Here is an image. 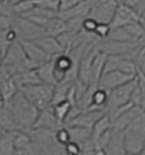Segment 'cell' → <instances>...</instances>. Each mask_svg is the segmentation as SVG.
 <instances>
[{
  "mask_svg": "<svg viewBox=\"0 0 145 155\" xmlns=\"http://www.w3.org/2000/svg\"><path fill=\"white\" fill-rule=\"evenodd\" d=\"M1 105H7L11 108L20 131H25V132H28L29 130H31L35 127L40 113L38 108L23 95L21 91L12 100Z\"/></svg>",
  "mask_w": 145,
  "mask_h": 155,
  "instance_id": "1",
  "label": "cell"
},
{
  "mask_svg": "<svg viewBox=\"0 0 145 155\" xmlns=\"http://www.w3.org/2000/svg\"><path fill=\"white\" fill-rule=\"evenodd\" d=\"M124 147L129 154H140L145 146V110L137 115L123 131Z\"/></svg>",
  "mask_w": 145,
  "mask_h": 155,
  "instance_id": "2",
  "label": "cell"
},
{
  "mask_svg": "<svg viewBox=\"0 0 145 155\" xmlns=\"http://www.w3.org/2000/svg\"><path fill=\"white\" fill-rule=\"evenodd\" d=\"M54 87L53 85L46 83L36 84V85H29L23 86L20 91L27 99L35 105L39 110H44L52 106L53 95H54Z\"/></svg>",
  "mask_w": 145,
  "mask_h": 155,
  "instance_id": "3",
  "label": "cell"
},
{
  "mask_svg": "<svg viewBox=\"0 0 145 155\" xmlns=\"http://www.w3.org/2000/svg\"><path fill=\"white\" fill-rule=\"evenodd\" d=\"M140 43L135 41H115V40H99L97 39L95 47L98 52L106 53L107 55H134L140 48Z\"/></svg>",
  "mask_w": 145,
  "mask_h": 155,
  "instance_id": "4",
  "label": "cell"
},
{
  "mask_svg": "<svg viewBox=\"0 0 145 155\" xmlns=\"http://www.w3.org/2000/svg\"><path fill=\"white\" fill-rule=\"evenodd\" d=\"M138 79L137 76L129 83L124 84L122 86L113 90L110 93V100L107 106V114H112L113 111L121 108L123 106H127L131 104V95L134 93L135 89L137 86Z\"/></svg>",
  "mask_w": 145,
  "mask_h": 155,
  "instance_id": "5",
  "label": "cell"
},
{
  "mask_svg": "<svg viewBox=\"0 0 145 155\" xmlns=\"http://www.w3.org/2000/svg\"><path fill=\"white\" fill-rule=\"evenodd\" d=\"M13 28L19 35L20 40H37L45 36L44 28L37 25L24 16H15L13 18Z\"/></svg>",
  "mask_w": 145,
  "mask_h": 155,
  "instance_id": "6",
  "label": "cell"
},
{
  "mask_svg": "<svg viewBox=\"0 0 145 155\" xmlns=\"http://www.w3.org/2000/svg\"><path fill=\"white\" fill-rule=\"evenodd\" d=\"M119 4L120 2L117 0H95L90 13V17L97 20L99 23L111 24Z\"/></svg>",
  "mask_w": 145,
  "mask_h": 155,
  "instance_id": "7",
  "label": "cell"
},
{
  "mask_svg": "<svg viewBox=\"0 0 145 155\" xmlns=\"http://www.w3.org/2000/svg\"><path fill=\"white\" fill-rule=\"evenodd\" d=\"M112 70H120L131 76H137L138 67L133 55H108L104 74Z\"/></svg>",
  "mask_w": 145,
  "mask_h": 155,
  "instance_id": "8",
  "label": "cell"
},
{
  "mask_svg": "<svg viewBox=\"0 0 145 155\" xmlns=\"http://www.w3.org/2000/svg\"><path fill=\"white\" fill-rule=\"evenodd\" d=\"M20 92L14 76L4 64L0 66V100L1 104L12 100Z\"/></svg>",
  "mask_w": 145,
  "mask_h": 155,
  "instance_id": "9",
  "label": "cell"
},
{
  "mask_svg": "<svg viewBox=\"0 0 145 155\" xmlns=\"http://www.w3.org/2000/svg\"><path fill=\"white\" fill-rule=\"evenodd\" d=\"M137 22H140V15L136 12V9L129 7L123 2H120L115 12V15L112 20L111 27L112 29L122 28Z\"/></svg>",
  "mask_w": 145,
  "mask_h": 155,
  "instance_id": "10",
  "label": "cell"
},
{
  "mask_svg": "<svg viewBox=\"0 0 145 155\" xmlns=\"http://www.w3.org/2000/svg\"><path fill=\"white\" fill-rule=\"evenodd\" d=\"M136 76H131L126 72L120 70H112V71L105 72L99 82V87L104 89L108 93H111L113 90L122 86L124 84L131 82Z\"/></svg>",
  "mask_w": 145,
  "mask_h": 155,
  "instance_id": "11",
  "label": "cell"
},
{
  "mask_svg": "<svg viewBox=\"0 0 145 155\" xmlns=\"http://www.w3.org/2000/svg\"><path fill=\"white\" fill-rule=\"evenodd\" d=\"M106 114V111L96 110V109H85L76 118H74L72 122L68 123L66 127H81L86 129H92L95 124L101 117Z\"/></svg>",
  "mask_w": 145,
  "mask_h": 155,
  "instance_id": "12",
  "label": "cell"
},
{
  "mask_svg": "<svg viewBox=\"0 0 145 155\" xmlns=\"http://www.w3.org/2000/svg\"><path fill=\"white\" fill-rule=\"evenodd\" d=\"M20 41L22 44L23 50L25 52L28 59L32 62L37 63V64H42L44 62L52 60L50 56L46 54V52L35 40H20Z\"/></svg>",
  "mask_w": 145,
  "mask_h": 155,
  "instance_id": "13",
  "label": "cell"
},
{
  "mask_svg": "<svg viewBox=\"0 0 145 155\" xmlns=\"http://www.w3.org/2000/svg\"><path fill=\"white\" fill-rule=\"evenodd\" d=\"M66 127L63 125L54 115V111L52 106L46 108L44 110H40L39 113V116L37 118V122L35 124L34 127H40V129H47L51 131H58L60 127Z\"/></svg>",
  "mask_w": 145,
  "mask_h": 155,
  "instance_id": "14",
  "label": "cell"
},
{
  "mask_svg": "<svg viewBox=\"0 0 145 155\" xmlns=\"http://www.w3.org/2000/svg\"><path fill=\"white\" fill-rule=\"evenodd\" d=\"M35 41L46 52V54L50 56L52 60L58 55L62 54V53H66V51H65L63 46L61 45V43L56 37H51V36L45 35L43 37L38 38L37 40H35Z\"/></svg>",
  "mask_w": 145,
  "mask_h": 155,
  "instance_id": "15",
  "label": "cell"
},
{
  "mask_svg": "<svg viewBox=\"0 0 145 155\" xmlns=\"http://www.w3.org/2000/svg\"><path fill=\"white\" fill-rule=\"evenodd\" d=\"M142 110V108H138V107H135V106H131L130 108H128L127 110H124L120 115L119 117H116L113 122H112V125H113V129L114 130H117V131H124L127 127H129V124L134 121L135 118L137 117V115L140 114Z\"/></svg>",
  "mask_w": 145,
  "mask_h": 155,
  "instance_id": "16",
  "label": "cell"
},
{
  "mask_svg": "<svg viewBox=\"0 0 145 155\" xmlns=\"http://www.w3.org/2000/svg\"><path fill=\"white\" fill-rule=\"evenodd\" d=\"M105 153L107 155H124L127 150L124 147V138L122 131H117L112 129V137L108 145L105 148Z\"/></svg>",
  "mask_w": 145,
  "mask_h": 155,
  "instance_id": "17",
  "label": "cell"
},
{
  "mask_svg": "<svg viewBox=\"0 0 145 155\" xmlns=\"http://www.w3.org/2000/svg\"><path fill=\"white\" fill-rule=\"evenodd\" d=\"M17 131H0V155H15V134Z\"/></svg>",
  "mask_w": 145,
  "mask_h": 155,
  "instance_id": "18",
  "label": "cell"
},
{
  "mask_svg": "<svg viewBox=\"0 0 145 155\" xmlns=\"http://www.w3.org/2000/svg\"><path fill=\"white\" fill-rule=\"evenodd\" d=\"M44 30L46 36L58 38L65 32H67V22L62 20L60 16L53 17L47 21L46 25L44 27Z\"/></svg>",
  "mask_w": 145,
  "mask_h": 155,
  "instance_id": "19",
  "label": "cell"
},
{
  "mask_svg": "<svg viewBox=\"0 0 145 155\" xmlns=\"http://www.w3.org/2000/svg\"><path fill=\"white\" fill-rule=\"evenodd\" d=\"M0 127L5 131H20L19 125L14 118L11 108L7 105H1L0 107Z\"/></svg>",
  "mask_w": 145,
  "mask_h": 155,
  "instance_id": "20",
  "label": "cell"
},
{
  "mask_svg": "<svg viewBox=\"0 0 145 155\" xmlns=\"http://www.w3.org/2000/svg\"><path fill=\"white\" fill-rule=\"evenodd\" d=\"M112 127H113V125H112L111 117H110V115L106 113V114L101 117L98 122L96 123L95 127H92L91 141H92V144H93V146H95V148H96V144H97L98 139L100 138L101 136H103L105 132L110 131V130L112 129Z\"/></svg>",
  "mask_w": 145,
  "mask_h": 155,
  "instance_id": "21",
  "label": "cell"
},
{
  "mask_svg": "<svg viewBox=\"0 0 145 155\" xmlns=\"http://www.w3.org/2000/svg\"><path fill=\"white\" fill-rule=\"evenodd\" d=\"M108 100H110V93L104 89L96 90L92 94V100H91V106L90 109H96V110H103L107 113V106H108ZM88 108V109H89Z\"/></svg>",
  "mask_w": 145,
  "mask_h": 155,
  "instance_id": "22",
  "label": "cell"
},
{
  "mask_svg": "<svg viewBox=\"0 0 145 155\" xmlns=\"http://www.w3.org/2000/svg\"><path fill=\"white\" fill-rule=\"evenodd\" d=\"M14 78H15V81H16L20 89L23 87V86H29V85H36V84L43 83L37 69H32V70H28V71L22 72V74H19L16 76H14Z\"/></svg>",
  "mask_w": 145,
  "mask_h": 155,
  "instance_id": "23",
  "label": "cell"
},
{
  "mask_svg": "<svg viewBox=\"0 0 145 155\" xmlns=\"http://www.w3.org/2000/svg\"><path fill=\"white\" fill-rule=\"evenodd\" d=\"M69 129V132L72 136V140L78 143L79 145L84 146L91 140L92 136V129H86V127H67Z\"/></svg>",
  "mask_w": 145,
  "mask_h": 155,
  "instance_id": "24",
  "label": "cell"
},
{
  "mask_svg": "<svg viewBox=\"0 0 145 155\" xmlns=\"http://www.w3.org/2000/svg\"><path fill=\"white\" fill-rule=\"evenodd\" d=\"M38 74L43 83L50 84L53 86H56V78H54V68H53V60H50L47 62L42 63L40 66L37 68Z\"/></svg>",
  "mask_w": 145,
  "mask_h": 155,
  "instance_id": "25",
  "label": "cell"
},
{
  "mask_svg": "<svg viewBox=\"0 0 145 155\" xmlns=\"http://www.w3.org/2000/svg\"><path fill=\"white\" fill-rule=\"evenodd\" d=\"M74 106L75 105L72 104V101H69V100H63V101H61V102H59V104H56V105L52 106L56 117L62 123V124H63V125H66L67 117Z\"/></svg>",
  "mask_w": 145,
  "mask_h": 155,
  "instance_id": "26",
  "label": "cell"
},
{
  "mask_svg": "<svg viewBox=\"0 0 145 155\" xmlns=\"http://www.w3.org/2000/svg\"><path fill=\"white\" fill-rule=\"evenodd\" d=\"M13 7L17 16H24L37 7V0H19L13 2Z\"/></svg>",
  "mask_w": 145,
  "mask_h": 155,
  "instance_id": "27",
  "label": "cell"
},
{
  "mask_svg": "<svg viewBox=\"0 0 145 155\" xmlns=\"http://www.w3.org/2000/svg\"><path fill=\"white\" fill-rule=\"evenodd\" d=\"M34 147L32 139L25 131H17L15 134V150H27Z\"/></svg>",
  "mask_w": 145,
  "mask_h": 155,
  "instance_id": "28",
  "label": "cell"
},
{
  "mask_svg": "<svg viewBox=\"0 0 145 155\" xmlns=\"http://www.w3.org/2000/svg\"><path fill=\"white\" fill-rule=\"evenodd\" d=\"M56 140L58 144L63 146V147L68 143H70L72 141V136L69 132V129L67 127H62L58 131H56Z\"/></svg>",
  "mask_w": 145,
  "mask_h": 155,
  "instance_id": "29",
  "label": "cell"
},
{
  "mask_svg": "<svg viewBox=\"0 0 145 155\" xmlns=\"http://www.w3.org/2000/svg\"><path fill=\"white\" fill-rule=\"evenodd\" d=\"M111 32H112V27L110 23H99L97 29H96L95 36L99 40H106V39H108Z\"/></svg>",
  "mask_w": 145,
  "mask_h": 155,
  "instance_id": "30",
  "label": "cell"
},
{
  "mask_svg": "<svg viewBox=\"0 0 145 155\" xmlns=\"http://www.w3.org/2000/svg\"><path fill=\"white\" fill-rule=\"evenodd\" d=\"M63 148H65L66 155H83V146L74 140L68 143Z\"/></svg>",
  "mask_w": 145,
  "mask_h": 155,
  "instance_id": "31",
  "label": "cell"
},
{
  "mask_svg": "<svg viewBox=\"0 0 145 155\" xmlns=\"http://www.w3.org/2000/svg\"><path fill=\"white\" fill-rule=\"evenodd\" d=\"M37 6L54 11L56 13L60 12V0H37Z\"/></svg>",
  "mask_w": 145,
  "mask_h": 155,
  "instance_id": "32",
  "label": "cell"
},
{
  "mask_svg": "<svg viewBox=\"0 0 145 155\" xmlns=\"http://www.w3.org/2000/svg\"><path fill=\"white\" fill-rule=\"evenodd\" d=\"M98 24H99V22H98L97 20H95V18H92V17H90V16L86 17L83 21V30L85 32L95 35L96 29L98 27Z\"/></svg>",
  "mask_w": 145,
  "mask_h": 155,
  "instance_id": "33",
  "label": "cell"
},
{
  "mask_svg": "<svg viewBox=\"0 0 145 155\" xmlns=\"http://www.w3.org/2000/svg\"><path fill=\"white\" fill-rule=\"evenodd\" d=\"M81 2V0H60V13L63 12H68L72 9L74 7H76Z\"/></svg>",
  "mask_w": 145,
  "mask_h": 155,
  "instance_id": "34",
  "label": "cell"
},
{
  "mask_svg": "<svg viewBox=\"0 0 145 155\" xmlns=\"http://www.w3.org/2000/svg\"><path fill=\"white\" fill-rule=\"evenodd\" d=\"M140 1H142V0H124L123 4H126V5H128L129 7L136 9V8L138 7V5L140 4Z\"/></svg>",
  "mask_w": 145,
  "mask_h": 155,
  "instance_id": "35",
  "label": "cell"
},
{
  "mask_svg": "<svg viewBox=\"0 0 145 155\" xmlns=\"http://www.w3.org/2000/svg\"><path fill=\"white\" fill-rule=\"evenodd\" d=\"M144 11H145V0H142V1H140V4L138 5V7L136 8V12L140 15Z\"/></svg>",
  "mask_w": 145,
  "mask_h": 155,
  "instance_id": "36",
  "label": "cell"
},
{
  "mask_svg": "<svg viewBox=\"0 0 145 155\" xmlns=\"http://www.w3.org/2000/svg\"><path fill=\"white\" fill-rule=\"evenodd\" d=\"M140 23L142 25H145V11L140 14Z\"/></svg>",
  "mask_w": 145,
  "mask_h": 155,
  "instance_id": "37",
  "label": "cell"
},
{
  "mask_svg": "<svg viewBox=\"0 0 145 155\" xmlns=\"http://www.w3.org/2000/svg\"><path fill=\"white\" fill-rule=\"evenodd\" d=\"M39 155H53V154H52L51 152H49V150H43Z\"/></svg>",
  "mask_w": 145,
  "mask_h": 155,
  "instance_id": "38",
  "label": "cell"
},
{
  "mask_svg": "<svg viewBox=\"0 0 145 155\" xmlns=\"http://www.w3.org/2000/svg\"><path fill=\"white\" fill-rule=\"evenodd\" d=\"M140 155H145V146H144V148H143V150L140 152Z\"/></svg>",
  "mask_w": 145,
  "mask_h": 155,
  "instance_id": "39",
  "label": "cell"
},
{
  "mask_svg": "<svg viewBox=\"0 0 145 155\" xmlns=\"http://www.w3.org/2000/svg\"><path fill=\"white\" fill-rule=\"evenodd\" d=\"M140 46L143 47V50H145V41H144V43H143V44H142V45H140Z\"/></svg>",
  "mask_w": 145,
  "mask_h": 155,
  "instance_id": "40",
  "label": "cell"
},
{
  "mask_svg": "<svg viewBox=\"0 0 145 155\" xmlns=\"http://www.w3.org/2000/svg\"><path fill=\"white\" fill-rule=\"evenodd\" d=\"M12 2H16V1H19V0H11Z\"/></svg>",
  "mask_w": 145,
  "mask_h": 155,
  "instance_id": "41",
  "label": "cell"
},
{
  "mask_svg": "<svg viewBox=\"0 0 145 155\" xmlns=\"http://www.w3.org/2000/svg\"><path fill=\"white\" fill-rule=\"evenodd\" d=\"M129 154V153H128ZM129 155H140V154H129Z\"/></svg>",
  "mask_w": 145,
  "mask_h": 155,
  "instance_id": "42",
  "label": "cell"
},
{
  "mask_svg": "<svg viewBox=\"0 0 145 155\" xmlns=\"http://www.w3.org/2000/svg\"><path fill=\"white\" fill-rule=\"evenodd\" d=\"M1 1H6V0H1Z\"/></svg>",
  "mask_w": 145,
  "mask_h": 155,
  "instance_id": "43",
  "label": "cell"
},
{
  "mask_svg": "<svg viewBox=\"0 0 145 155\" xmlns=\"http://www.w3.org/2000/svg\"><path fill=\"white\" fill-rule=\"evenodd\" d=\"M81 1H85V0H81Z\"/></svg>",
  "mask_w": 145,
  "mask_h": 155,
  "instance_id": "44",
  "label": "cell"
}]
</instances>
